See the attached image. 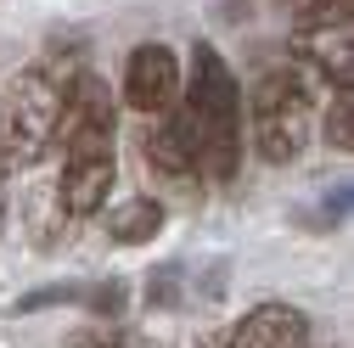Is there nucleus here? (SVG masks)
Wrapping results in <instances>:
<instances>
[{"label":"nucleus","instance_id":"obj_14","mask_svg":"<svg viewBox=\"0 0 354 348\" xmlns=\"http://www.w3.org/2000/svg\"><path fill=\"white\" fill-rule=\"evenodd\" d=\"M0 231H6V163H0Z\"/></svg>","mask_w":354,"mask_h":348},{"label":"nucleus","instance_id":"obj_13","mask_svg":"<svg viewBox=\"0 0 354 348\" xmlns=\"http://www.w3.org/2000/svg\"><path fill=\"white\" fill-rule=\"evenodd\" d=\"M124 292H129V281H102V287H91V298H84V303H91L96 315H107V320H113V315L124 309Z\"/></svg>","mask_w":354,"mask_h":348},{"label":"nucleus","instance_id":"obj_5","mask_svg":"<svg viewBox=\"0 0 354 348\" xmlns=\"http://www.w3.org/2000/svg\"><path fill=\"white\" fill-rule=\"evenodd\" d=\"M180 84H186L180 57H174L169 46H158V39H147V46H136V51L124 57V102L136 107L141 118H163V113H174V102H180Z\"/></svg>","mask_w":354,"mask_h":348},{"label":"nucleus","instance_id":"obj_1","mask_svg":"<svg viewBox=\"0 0 354 348\" xmlns=\"http://www.w3.org/2000/svg\"><path fill=\"white\" fill-rule=\"evenodd\" d=\"M180 124L192 135V157H197V180L225 186L242 168V141H248V113H242V90L236 73L225 68L214 46L192 51V84H180Z\"/></svg>","mask_w":354,"mask_h":348},{"label":"nucleus","instance_id":"obj_2","mask_svg":"<svg viewBox=\"0 0 354 348\" xmlns=\"http://www.w3.org/2000/svg\"><path fill=\"white\" fill-rule=\"evenodd\" d=\"M326 102V84L315 68H304V62H281V68H264L253 79V96L242 102L248 113V135H253V152L264 163H298L309 135H315V113Z\"/></svg>","mask_w":354,"mask_h":348},{"label":"nucleus","instance_id":"obj_8","mask_svg":"<svg viewBox=\"0 0 354 348\" xmlns=\"http://www.w3.org/2000/svg\"><path fill=\"white\" fill-rule=\"evenodd\" d=\"M141 157H147V168L158 174L163 186L197 191V157H192V135H186L180 113L152 118V129H141Z\"/></svg>","mask_w":354,"mask_h":348},{"label":"nucleus","instance_id":"obj_11","mask_svg":"<svg viewBox=\"0 0 354 348\" xmlns=\"http://www.w3.org/2000/svg\"><path fill=\"white\" fill-rule=\"evenodd\" d=\"M68 348H152L141 331H129V326H84V331H73L68 337Z\"/></svg>","mask_w":354,"mask_h":348},{"label":"nucleus","instance_id":"obj_3","mask_svg":"<svg viewBox=\"0 0 354 348\" xmlns=\"http://www.w3.org/2000/svg\"><path fill=\"white\" fill-rule=\"evenodd\" d=\"M62 118V73L46 62H28L12 73V84L0 90V163L6 168H34L57 141Z\"/></svg>","mask_w":354,"mask_h":348},{"label":"nucleus","instance_id":"obj_9","mask_svg":"<svg viewBox=\"0 0 354 348\" xmlns=\"http://www.w3.org/2000/svg\"><path fill=\"white\" fill-rule=\"evenodd\" d=\"M225 348H309V315L292 303H259L231 326Z\"/></svg>","mask_w":354,"mask_h":348},{"label":"nucleus","instance_id":"obj_6","mask_svg":"<svg viewBox=\"0 0 354 348\" xmlns=\"http://www.w3.org/2000/svg\"><path fill=\"white\" fill-rule=\"evenodd\" d=\"M113 180H118V157L113 152H73V157H62V174H57L62 213H68V220H91V213H102L107 197H113Z\"/></svg>","mask_w":354,"mask_h":348},{"label":"nucleus","instance_id":"obj_10","mask_svg":"<svg viewBox=\"0 0 354 348\" xmlns=\"http://www.w3.org/2000/svg\"><path fill=\"white\" fill-rule=\"evenodd\" d=\"M163 202L158 197H129V202H118V208H107V236L118 242V247H147L158 231H163Z\"/></svg>","mask_w":354,"mask_h":348},{"label":"nucleus","instance_id":"obj_7","mask_svg":"<svg viewBox=\"0 0 354 348\" xmlns=\"http://www.w3.org/2000/svg\"><path fill=\"white\" fill-rule=\"evenodd\" d=\"M292 62L315 68L321 84H332V90H354V23L292 28Z\"/></svg>","mask_w":354,"mask_h":348},{"label":"nucleus","instance_id":"obj_4","mask_svg":"<svg viewBox=\"0 0 354 348\" xmlns=\"http://www.w3.org/2000/svg\"><path fill=\"white\" fill-rule=\"evenodd\" d=\"M57 141H62V157H73V152H113V90L96 73H62Z\"/></svg>","mask_w":354,"mask_h":348},{"label":"nucleus","instance_id":"obj_12","mask_svg":"<svg viewBox=\"0 0 354 348\" xmlns=\"http://www.w3.org/2000/svg\"><path fill=\"white\" fill-rule=\"evenodd\" d=\"M326 141L337 152L354 146V90H332V107H326Z\"/></svg>","mask_w":354,"mask_h":348}]
</instances>
